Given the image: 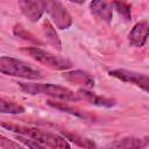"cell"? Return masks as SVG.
<instances>
[{
    "label": "cell",
    "mask_w": 149,
    "mask_h": 149,
    "mask_svg": "<svg viewBox=\"0 0 149 149\" xmlns=\"http://www.w3.org/2000/svg\"><path fill=\"white\" fill-rule=\"evenodd\" d=\"M14 34H15L17 37H21V38H23V40H26V41H29V42H33V43L41 44V42H40L33 34H30L29 31H27L21 24H16V26L14 27Z\"/></svg>",
    "instance_id": "17"
},
{
    "label": "cell",
    "mask_w": 149,
    "mask_h": 149,
    "mask_svg": "<svg viewBox=\"0 0 149 149\" xmlns=\"http://www.w3.org/2000/svg\"><path fill=\"white\" fill-rule=\"evenodd\" d=\"M0 147H1V149H24L19 143H16L2 135L0 136Z\"/></svg>",
    "instance_id": "20"
},
{
    "label": "cell",
    "mask_w": 149,
    "mask_h": 149,
    "mask_svg": "<svg viewBox=\"0 0 149 149\" xmlns=\"http://www.w3.org/2000/svg\"><path fill=\"white\" fill-rule=\"evenodd\" d=\"M77 95L79 99H84L93 105H97V106H101V107H112L115 105V100L113 99H108V98H105V97H101V95H97L95 93L86 90V88H80L78 90L77 92Z\"/></svg>",
    "instance_id": "12"
},
{
    "label": "cell",
    "mask_w": 149,
    "mask_h": 149,
    "mask_svg": "<svg viewBox=\"0 0 149 149\" xmlns=\"http://www.w3.org/2000/svg\"><path fill=\"white\" fill-rule=\"evenodd\" d=\"M114 6V8L116 9V12L126 20L129 21L132 17V13H130V6L127 5L126 2H121V1H115L112 3Z\"/></svg>",
    "instance_id": "18"
},
{
    "label": "cell",
    "mask_w": 149,
    "mask_h": 149,
    "mask_svg": "<svg viewBox=\"0 0 149 149\" xmlns=\"http://www.w3.org/2000/svg\"><path fill=\"white\" fill-rule=\"evenodd\" d=\"M0 71L3 74L28 80H37L43 78V72L40 69L34 68L31 64H28L24 61L7 56L0 57Z\"/></svg>",
    "instance_id": "3"
},
{
    "label": "cell",
    "mask_w": 149,
    "mask_h": 149,
    "mask_svg": "<svg viewBox=\"0 0 149 149\" xmlns=\"http://www.w3.org/2000/svg\"><path fill=\"white\" fill-rule=\"evenodd\" d=\"M148 37H149V22L148 21L137 22L128 34L129 44L136 48L143 47Z\"/></svg>",
    "instance_id": "7"
},
{
    "label": "cell",
    "mask_w": 149,
    "mask_h": 149,
    "mask_svg": "<svg viewBox=\"0 0 149 149\" xmlns=\"http://www.w3.org/2000/svg\"><path fill=\"white\" fill-rule=\"evenodd\" d=\"M2 128H6L13 133H17L21 136H26L28 139H31L43 146H47L52 149H71L69 142L62 137L61 135L49 133L41 130L38 128H33V127H26V126H19V125H13V123H1Z\"/></svg>",
    "instance_id": "1"
},
{
    "label": "cell",
    "mask_w": 149,
    "mask_h": 149,
    "mask_svg": "<svg viewBox=\"0 0 149 149\" xmlns=\"http://www.w3.org/2000/svg\"><path fill=\"white\" fill-rule=\"evenodd\" d=\"M148 144V141L140 137L127 136L119 139L107 146V149H143Z\"/></svg>",
    "instance_id": "10"
},
{
    "label": "cell",
    "mask_w": 149,
    "mask_h": 149,
    "mask_svg": "<svg viewBox=\"0 0 149 149\" xmlns=\"http://www.w3.org/2000/svg\"><path fill=\"white\" fill-rule=\"evenodd\" d=\"M19 87L27 94H44L50 98L63 101H77L79 100L77 93L68 87L55 84H38V83H19Z\"/></svg>",
    "instance_id": "2"
},
{
    "label": "cell",
    "mask_w": 149,
    "mask_h": 149,
    "mask_svg": "<svg viewBox=\"0 0 149 149\" xmlns=\"http://www.w3.org/2000/svg\"><path fill=\"white\" fill-rule=\"evenodd\" d=\"M61 134L63 135V137L69 142H72V143H74L76 146H78V147H81V148H84V149H97V144L92 141V140H90V139H87V137H84V136H81V135H78V134H73V133H70V132H61Z\"/></svg>",
    "instance_id": "14"
},
{
    "label": "cell",
    "mask_w": 149,
    "mask_h": 149,
    "mask_svg": "<svg viewBox=\"0 0 149 149\" xmlns=\"http://www.w3.org/2000/svg\"><path fill=\"white\" fill-rule=\"evenodd\" d=\"M91 12L102 21L109 23L113 17V5L106 1H92L90 3Z\"/></svg>",
    "instance_id": "11"
},
{
    "label": "cell",
    "mask_w": 149,
    "mask_h": 149,
    "mask_svg": "<svg viewBox=\"0 0 149 149\" xmlns=\"http://www.w3.org/2000/svg\"><path fill=\"white\" fill-rule=\"evenodd\" d=\"M16 139H17L22 144H24L28 149H47L43 144H41V143H38V142H36V141H34V140H31V139H28V137H26V136L19 135Z\"/></svg>",
    "instance_id": "19"
},
{
    "label": "cell",
    "mask_w": 149,
    "mask_h": 149,
    "mask_svg": "<svg viewBox=\"0 0 149 149\" xmlns=\"http://www.w3.org/2000/svg\"><path fill=\"white\" fill-rule=\"evenodd\" d=\"M22 14L31 22H37L43 15V8L41 2L31 0H20L17 2Z\"/></svg>",
    "instance_id": "8"
},
{
    "label": "cell",
    "mask_w": 149,
    "mask_h": 149,
    "mask_svg": "<svg viewBox=\"0 0 149 149\" xmlns=\"http://www.w3.org/2000/svg\"><path fill=\"white\" fill-rule=\"evenodd\" d=\"M42 30H43V35L47 40V42L55 49L57 50H62V42H61V38L58 37V34L56 33L54 26L50 23V21L45 20L43 22V26H42Z\"/></svg>",
    "instance_id": "13"
},
{
    "label": "cell",
    "mask_w": 149,
    "mask_h": 149,
    "mask_svg": "<svg viewBox=\"0 0 149 149\" xmlns=\"http://www.w3.org/2000/svg\"><path fill=\"white\" fill-rule=\"evenodd\" d=\"M26 109L23 106L12 101V100H7L5 98L0 99V113L2 114H21L23 113Z\"/></svg>",
    "instance_id": "16"
},
{
    "label": "cell",
    "mask_w": 149,
    "mask_h": 149,
    "mask_svg": "<svg viewBox=\"0 0 149 149\" xmlns=\"http://www.w3.org/2000/svg\"><path fill=\"white\" fill-rule=\"evenodd\" d=\"M21 50L23 52H26L29 57L35 59L36 62H38L50 69H54V70H66L72 66V62L69 58L58 56V55L52 54L42 48L28 47V48H23Z\"/></svg>",
    "instance_id": "4"
},
{
    "label": "cell",
    "mask_w": 149,
    "mask_h": 149,
    "mask_svg": "<svg viewBox=\"0 0 149 149\" xmlns=\"http://www.w3.org/2000/svg\"><path fill=\"white\" fill-rule=\"evenodd\" d=\"M49 106L58 109V111H62V112H66V113H70L72 115H76L78 118H81V119H85V120H88L91 119V115H88L87 113L76 108V107H72V106H68L65 105V102H56V101H51V100H48L47 101Z\"/></svg>",
    "instance_id": "15"
},
{
    "label": "cell",
    "mask_w": 149,
    "mask_h": 149,
    "mask_svg": "<svg viewBox=\"0 0 149 149\" xmlns=\"http://www.w3.org/2000/svg\"><path fill=\"white\" fill-rule=\"evenodd\" d=\"M43 10L48 13L50 20L58 29H66L72 24V19L66 8L59 1H41Z\"/></svg>",
    "instance_id": "5"
},
{
    "label": "cell",
    "mask_w": 149,
    "mask_h": 149,
    "mask_svg": "<svg viewBox=\"0 0 149 149\" xmlns=\"http://www.w3.org/2000/svg\"><path fill=\"white\" fill-rule=\"evenodd\" d=\"M109 76L126 83L135 84L136 86L141 87L142 90L149 92V76L144 73H140L136 71L132 70H126V69H116V70H111Z\"/></svg>",
    "instance_id": "6"
},
{
    "label": "cell",
    "mask_w": 149,
    "mask_h": 149,
    "mask_svg": "<svg viewBox=\"0 0 149 149\" xmlns=\"http://www.w3.org/2000/svg\"><path fill=\"white\" fill-rule=\"evenodd\" d=\"M63 77L65 80H68L71 84L80 85L84 88H91L94 86V79L93 77L83 70H74V71H69L63 73Z\"/></svg>",
    "instance_id": "9"
}]
</instances>
